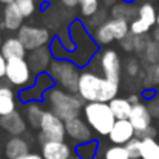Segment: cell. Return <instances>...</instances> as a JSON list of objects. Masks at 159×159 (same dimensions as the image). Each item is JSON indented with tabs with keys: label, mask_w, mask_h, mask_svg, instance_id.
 <instances>
[{
	"label": "cell",
	"mask_w": 159,
	"mask_h": 159,
	"mask_svg": "<svg viewBox=\"0 0 159 159\" xmlns=\"http://www.w3.org/2000/svg\"><path fill=\"white\" fill-rule=\"evenodd\" d=\"M77 94L85 102H102L110 104L119 94V85L107 80L98 71L91 68H84L80 71Z\"/></svg>",
	"instance_id": "6da1fadb"
},
{
	"label": "cell",
	"mask_w": 159,
	"mask_h": 159,
	"mask_svg": "<svg viewBox=\"0 0 159 159\" xmlns=\"http://www.w3.org/2000/svg\"><path fill=\"white\" fill-rule=\"evenodd\" d=\"M42 102H45L48 105V111L54 113L63 122L79 117L80 111L84 110V105H85V101L79 94L68 93L59 87L48 90L45 93Z\"/></svg>",
	"instance_id": "7a4b0ae2"
},
{
	"label": "cell",
	"mask_w": 159,
	"mask_h": 159,
	"mask_svg": "<svg viewBox=\"0 0 159 159\" xmlns=\"http://www.w3.org/2000/svg\"><path fill=\"white\" fill-rule=\"evenodd\" d=\"M68 31L74 43V51L71 53L70 60L76 63L79 68H87L90 62L94 59V56L99 53V47L93 40L90 31L85 28L82 20H73L68 26Z\"/></svg>",
	"instance_id": "3957f363"
},
{
	"label": "cell",
	"mask_w": 159,
	"mask_h": 159,
	"mask_svg": "<svg viewBox=\"0 0 159 159\" xmlns=\"http://www.w3.org/2000/svg\"><path fill=\"white\" fill-rule=\"evenodd\" d=\"M82 114L84 120L90 125V128L101 136H108L113 125L116 124V117L113 116V111L108 104L85 102Z\"/></svg>",
	"instance_id": "277c9868"
},
{
	"label": "cell",
	"mask_w": 159,
	"mask_h": 159,
	"mask_svg": "<svg viewBox=\"0 0 159 159\" xmlns=\"http://www.w3.org/2000/svg\"><path fill=\"white\" fill-rule=\"evenodd\" d=\"M79 66L73 63L71 60H53L48 70V74L54 80L56 87L77 94V85H79V77H80Z\"/></svg>",
	"instance_id": "5b68a950"
},
{
	"label": "cell",
	"mask_w": 159,
	"mask_h": 159,
	"mask_svg": "<svg viewBox=\"0 0 159 159\" xmlns=\"http://www.w3.org/2000/svg\"><path fill=\"white\" fill-rule=\"evenodd\" d=\"M94 62H98V65H88L87 68H91L94 71H98L102 77H105L107 80L113 82V84H117L120 82V77H122V68H124V62L120 59L119 53L116 50H105V51H101L94 56L93 59Z\"/></svg>",
	"instance_id": "8992f818"
},
{
	"label": "cell",
	"mask_w": 159,
	"mask_h": 159,
	"mask_svg": "<svg viewBox=\"0 0 159 159\" xmlns=\"http://www.w3.org/2000/svg\"><path fill=\"white\" fill-rule=\"evenodd\" d=\"M5 79L8 80L9 85L16 88H28L34 84L36 74L30 68L26 59H11L6 63V76Z\"/></svg>",
	"instance_id": "52a82bcc"
},
{
	"label": "cell",
	"mask_w": 159,
	"mask_h": 159,
	"mask_svg": "<svg viewBox=\"0 0 159 159\" xmlns=\"http://www.w3.org/2000/svg\"><path fill=\"white\" fill-rule=\"evenodd\" d=\"M16 37L22 42V45L25 47V50L28 53L39 50V48H43V47H48L51 39H53L47 28L34 26V25H23L17 31Z\"/></svg>",
	"instance_id": "ba28073f"
},
{
	"label": "cell",
	"mask_w": 159,
	"mask_h": 159,
	"mask_svg": "<svg viewBox=\"0 0 159 159\" xmlns=\"http://www.w3.org/2000/svg\"><path fill=\"white\" fill-rule=\"evenodd\" d=\"M65 122L57 117L51 111H45L40 127H39V141L40 144L45 142H62L65 141Z\"/></svg>",
	"instance_id": "9c48e42d"
},
{
	"label": "cell",
	"mask_w": 159,
	"mask_h": 159,
	"mask_svg": "<svg viewBox=\"0 0 159 159\" xmlns=\"http://www.w3.org/2000/svg\"><path fill=\"white\" fill-rule=\"evenodd\" d=\"M65 133L73 142H76V145H82V144L94 141V138H93L94 131L90 128V125L80 116L65 122Z\"/></svg>",
	"instance_id": "30bf717a"
},
{
	"label": "cell",
	"mask_w": 159,
	"mask_h": 159,
	"mask_svg": "<svg viewBox=\"0 0 159 159\" xmlns=\"http://www.w3.org/2000/svg\"><path fill=\"white\" fill-rule=\"evenodd\" d=\"M26 62H28L30 68L33 70V73L37 76V74L48 73L50 65L53 62V56L50 53V48L48 47H43V48L30 51V53L26 54Z\"/></svg>",
	"instance_id": "8fae6325"
},
{
	"label": "cell",
	"mask_w": 159,
	"mask_h": 159,
	"mask_svg": "<svg viewBox=\"0 0 159 159\" xmlns=\"http://www.w3.org/2000/svg\"><path fill=\"white\" fill-rule=\"evenodd\" d=\"M136 138V130L133 128L131 122L127 120H116L111 131L108 133V139L113 145H127L131 139Z\"/></svg>",
	"instance_id": "7c38bea8"
},
{
	"label": "cell",
	"mask_w": 159,
	"mask_h": 159,
	"mask_svg": "<svg viewBox=\"0 0 159 159\" xmlns=\"http://www.w3.org/2000/svg\"><path fill=\"white\" fill-rule=\"evenodd\" d=\"M128 120L131 122L133 128L136 130V134L145 131L147 128H150L153 117H152V114H150V110H148L147 104L141 102V104H138V105H133Z\"/></svg>",
	"instance_id": "4fadbf2b"
},
{
	"label": "cell",
	"mask_w": 159,
	"mask_h": 159,
	"mask_svg": "<svg viewBox=\"0 0 159 159\" xmlns=\"http://www.w3.org/2000/svg\"><path fill=\"white\" fill-rule=\"evenodd\" d=\"M23 14L20 12V9L17 8L16 3H11L8 6H3V12H2V23L0 26L8 30V31H14L17 33L22 26H23Z\"/></svg>",
	"instance_id": "5bb4252c"
},
{
	"label": "cell",
	"mask_w": 159,
	"mask_h": 159,
	"mask_svg": "<svg viewBox=\"0 0 159 159\" xmlns=\"http://www.w3.org/2000/svg\"><path fill=\"white\" fill-rule=\"evenodd\" d=\"M0 127L11 136H22L26 131V120L17 110L8 116L0 117Z\"/></svg>",
	"instance_id": "9a60e30c"
},
{
	"label": "cell",
	"mask_w": 159,
	"mask_h": 159,
	"mask_svg": "<svg viewBox=\"0 0 159 159\" xmlns=\"http://www.w3.org/2000/svg\"><path fill=\"white\" fill-rule=\"evenodd\" d=\"M71 153H73L71 147L65 141L42 144V158L43 159H70Z\"/></svg>",
	"instance_id": "2e32d148"
},
{
	"label": "cell",
	"mask_w": 159,
	"mask_h": 159,
	"mask_svg": "<svg viewBox=\"0 0 159 159\" xmlns=\"http://www.w3.org/2000/svg\"><path fill=\"white\" fill-rule=\"evenodd\" d=\"M30 153V144L22 136H11L5 144V155L8 159H20Z\"/></svg>",
	"instance_id": "e0dca14e"
},
{
	"label": "cell",
	"mask_w": 159,
	"mask_h": 159,
	"mask_svg": "<svg viewBox=\"0 0 159 159\" xmlns=\"http://www.w3.org/2000/svg\"><path fill=\"white\" fill-rule=\"evenodd\" d=\"M0 53H2V56L6 60H11V59H26V54H28L26 50H25V47L22 45V42L17 37L5 39L3 43H2Z\"/></svg>",
	"instance_id": "ac0fdd59"
},
{
	"label": "cell",
	"mask_w": 159,
	"mask_h": 159,
	"mask_svg": "<svg viewBox=\"0 0 159 159\" xmlns=\"http://www.w3.org/2000/svg\"><path fill=\"white\" fill-rule=\"evenodd\" d=\"M17 96L8 85H0V117L8 116L17 110Z\"/></svg>",
	"instance_id": "d6986e66"
},
{
	"label": "cell",
	"mask_w": 159,
	"mask_h": 159,
	"mask_svg": "<svg viewBox=\"0 0 159 159\" xmlns=\"http://www.w3.org/2000/svg\"><path fill=\"white\" fill-rule=\"evenodd\" d=\"M45 108L40 102H31V104H26L25 105V111H23V117L26 120V124L33 128H39L40 127V122H42V117L45 114Z\"/></svg>",
	"instance_id": "ffe728a7"
},
{
	"label": "cell",
	"mask_w": 159,
	"mask_h": 159,
	"mask_svg": "<svg viewBox=\"0 0 159 159\" xmlns=\"http://www.w3.org/2000/svg\"><path fill=\"white\" fill-rule=\"evenodd\" d=\"M110 16L111 19H119V20H125V22H133L138 16V8H134L133 5H127V3H116L114 6H111L110 9Z\"/></svg>",
	"instance_id": "44dd1931"
},
{
	"label": "cell",
	"mask_w": 159,
	"mask_h": 159,
	"mask_svg": "<svg viewBox=\"0 0 159 159\" xmlns=\"http://www.w3.org/2000/svg\"><path fill=\"white\" fill-rule=\"evenodd\" d=\"M108 105L111 108L116 120H127L130 117V113H131V108H133V105L128 102L127 98H119V96L114 98Z\"/></svg>",
	"instance_id": "7402d4cb"
},
{
	"label": "cell",
	"mask_w": 159,
	"mask_h": 159,
	"mask_svg": "<svg viewBox=\"0 0 159 159\" xmlns=\"http://www.w3.org/2000/svg\"><path fill=\"white\" fill-rule=\"evenodd\" d=\"M91 37H93V40L96 42L98 47L110 45L111 42H114V37H113V33H111V30H110L108 20H107L105 23H102L101 26H98L96 30H93Z\"/></svg>",
	"instance_id": "603a6c76"
},
{
	"label": "cell",
	"mask_w": 159,
	"mask_h": 159,
	"mask_svg": "<svg viewBox=\"0 0 159 159\" xmlns=\"http://www.w3.org/2000/svg\"><path fill=\"white\" fill-rule=\"evenodd\" d=\"M108 25H110V30L113 33V37L114 40L120 42L124 37H127L130 34V23L125 22V20H119V19H108Z\"/></svg>",
	"instance_id": "cb8c5ba5"
},
{
	"label": "cell",
	"mask_w": 159,
	"mask_h": 159,
	"mask_svg": "<svg viewBox=\"0 0 159 159\" xmlns=\"http://www.w3.org/2000/svg\"><path fill=\"white\" fill-rule=\"evenodd\" d=\"M141 158L159 159V142H156V139H142L141 141Z\"/></svg>",
	"instance_id": "d4e9b609"
},
{
	"label": "cell",
	"mask_w": 159,
	"mask_h": 159,
	"mask_svg": "<svg viewBox=\"0 0 159 159\" xmlns=\"http://www.w3.org/2000/svg\"><path fill=\"white\" fill-rule=\"evenodd\" d=\"M138 19L144 20L145 23H148L153 28L156 25V19H158V14H156L155 6L152 3H142L138 8Z\"/></svg>",
	"instance_id": "484cf974"
},
{
	"label": "cell",
	"mask_w": 159,
	"mask_h": 159,
	"mask_svg": "<svg viewBox=\"0 0 159 159\" xmlns=\"http://www.w3.org/2000/svg\"><path fill=\"white\" fill-rule=\"evenodd\" d=\"M48 48H50V53L53 56V60H70V57H71V53L62 45V42L59 40L57 36L51 39Z\"/></svg>",
	"instance_id": "4316f807"
},
{
	"label": "cell",
	"mask_w": 159,
	"mask_h": 159,
	"mask_svg": "<svg viewBox=\"0 0 159 159\" xmlns=\"http://www.w3.org/2000/svg\"><path fill=\"white\" fill-rule=\"evenodd\" d=\"M142 85L145 90L159 85V63L147 66V70L142 74Z\"/></svg>",
	"instance_id": "83f0119b"
},
{
	"label": "cell",
	"mask_w": 159,
	"mask_h": 159,
	"mask_svg": "<svg viewBox=\"0 0 159 159\" xmlns=\"http://www.w3.org/2000/svg\"><path fill=\"white\" fill-rule=\"evenodd\" d=\"M122 71H125V76L130 79H136L138 76L142 79V68H141V60L138 57H128L124 62V68Z\"/></svg>",
	"instance_id": "f1b7e54d"
},
{
	"label": "cell",
	"mask_w": 159,
	"mask_h": 159,
	"mask_svg": "<svg viewBox=\"0 0 159 159\" xmlns=\"http://www.w3.org/2000/svg\"><path fill=\"white\" fill-rule=\"evenodd\" d=\"M141 57H142V60H144L148 66L159 63V43L158 42H155V40L152 39Z\"/></svg>",
	"instance_id": "f546056e"
},
{
	"label": "cell",
	"mask_w": 159,
	"mask_h": 159,
	"mask_svg": "<svg viewBox=\"0 0 159 159\" xmlns=\"http://www.w3.org/2000/svg\"><path fill=\"white\" fill-rule=\"evenodd\" d=\"M80 14L84 19H91L101 9V0H79Z\"/></svg>",
	"instance_id": "4dcf8cb0"
},
{
	"label": "cell",
	"mask_w": 159,
	"mask_h": 159,
	"mask_svg": "<svg viewBox=\"0 0 159 159\" xmlns=\"http://www.w3.org/2000/svg\"><path fill=\"white\" fill-rule=\"evenodd\" d=\"M98 153V142L91 141L82 145H76V155L79 159H94Z\"/></svg>",
	"instance_id": "1f68e13d"
},
{
	"label": "cell",
	"mask_w": 159,
	"mask_h": 159,
	"mask_svg": "<svg viewBox=\"0 0 159 159\" xmlns=\"http://www.w3.org/2000/svg\"><path fill=\"white\" fill-rule=\"evenodd\" d=\"M107 16H108L107 9L105 8H101V9H99V11L91 17V19H88L84 25H85V28H87V30H96L98 26H101L102 23H105L107 20H108V19H107Z\"/></svg>",
	"instance_id": "d6a6232c"
},
{
	"label": "cell",
	"mask_w": 159,
	"mask_h": 159,
	"mask_svg": "<svg viewBox=\"0 0 159 159\" xmlns=\"http://www.w3.org/2000/svg\"><path fill=\"white\" fill-rule=\"evenodd\" d=\"M150 30H152V26L138 17L133 22H130V34H133V36H145L150 33Z\"/></svg>",
	"instance_id": "836d02e7"
},
{
	"label": "cell",
	"mask_w": 159,
	"mask_h": 159,
	"mask_svg": "<svg viewBox=\"0 0 159 159\" xmlns=\"http://www.w3.org/2000/svg\"><path fill=\"white\" fill-rule=\"evenodd\" d=\"M16 5L25 19L31 17L37 9V0H16Z\"/></svg>",
	"instance_id": "e575fe53"
},
{
	"label": "cell",
	"mask_w": 159,
	"mask_h": 159,
	"mask_svg": "<svg viewBox=\"0 0 159 159\" xmlns=\"http://www.w3.org/2000/svg\"><path fill=\"white\" fill-rule=\"evenodd\" d=\"M105 159H130L124 145H111L105 152Z\"/></svg>",
	"instance_id": "d590c367"
},
{
	"label": "cell",
	"mask_w": 159,
	"mask_h": 159,
	"mask_svg": "<svg viewBox=\"0 0 159 159\" xmlns=\"http://www.w3.org/2000/svg\"><path fill=\"white\" fill-rule=\"evenodd\" d=\"M152 39L145 34V36H134V43H133V53L138 54V56H142V53L145 51L148 42Z\"/></svg>",
	"instance_id": "8d00e7d4"
},
{
	"label": "cell",
	"mask_w": 159,
	"mask_h": 159,
	"mask_svg": "<svg viewBox=\"0 0 159 159\" xmlns=\"http://www.w3.org/2000/svg\"><path fill=\"white\" fill-rule=\"evenodd\" d=\"M125 150H127L130 159H139L141 158V139H138V138L131 139L125 145Z\"/></svg>",
	"instance_id": "74e56055"
},
{
	"label": "cell",
	"mask_w": 159,
	"mask_h": 159,
	"mask_svg": "<svg viewBox=\"0 0 159 159\" xmlns=\"http://www.w3.org/2000/svg\"><path fill=\"white\" fill-rule=\"evenodd\" d=\"M57 37H59V40L62 42V45H63L70 53H73V51H74V43H73V39H71V36H70L68 28H63V30L57 34Z\"/></svg>",
	"instance_id": "f35d334b"
},
{
	"label": "cell",
	"mask_w": 159,
	"mask_h": 159,
	"mask_svg": "<svg viewBox=\"0 0 159 159\" xmlns=\"http://www.w3.org/2000/svg\"><path fill=\"white\" fill-rule=\"evenodd\" d=\"M133 43H134V36H133V34H128L127 37H124V39L119 42V47H120L125 53H133Z\"/></svg>",
	"instance_id": "ab89813d"
},
{
	"label": "cell",
	"mask_w": 159,
	"mask_h": 159,
	"mask_svg": "<svg viewBox=\"0 0 159 159\" xmlns=\"http://www.w3.org/2000/svg\"><path fill=\"white\" fill-rule=\"evenodd\" d=\"M148 110H150V114L152 117H159V94H156L152 101H148Z\"/></svg>",
	"instance_id": "60d3db41"
},
{
	"label": "cell",
	"mask_w": 159,
	"mask_h": 159,
	"mask_svg": "<svg viewBox=\"0 0 159 159\" xmlns=\"http://www.w3.org/2000/svg\"><path fill=\"white\" fill-rule=\"evenodd\" d=\"M156 94H158V93H156V90H153V88H147V90H144V91L141 93L142 99H145L147 102H148V101H152Z\"/></svg>",
	"instance_id": "b9f144b4"
},
{
	"label": "cell",
	"mask_w": 159,
	"mask_h": 159,
	"mask_svg": "<svg viewBox=\"0 0 159 159\" xmlns=\"http://www.w3.org/2000/svg\"><path fill=\"white\" fill-rule=\"evenodd\" d=\"M127 99H128V102H130L131 105H138V104L142 102V96H141V93H131Z\"/></svg>",
	"instance_id": "7bdbcfd3"
},
{
	"label": "cell",
	"mask_w": 159,
	"mask_h": 159,
	"mask_svg": "<svg viewBox=\"0 0 159 159\" xmlns=\"http://www.w3.org/2000/svg\"><path fill=\"white\" fill-rule=\"evenodd\" d=\"M6 63H8V60L0 53V79H5V76H6Z\"/></svg>",
	"instance_id": "ee69618b"
},
{
	"label": "cell",
	"mask_w": 159,
	"mask_h": 159,
	"mask_svg": "<svg viewBox=\"0 0 159 159\" xmlns=\"http://www.w3.org/2000/svg\"><path fill=\"white\" fill-rule=\"evenodd\" d=\"M60 3H62L65 8H70V9L79 6V0H60Z\"/></svg>",
	"instance_id": "f6af8a7d"
},
{
	"label": "cell",
	"mask_w": 159,
	"mask_h": 159,
	"mask_svg": "<svg viewBox=\"0 0 159 159\" xmlns=\"http://www.w3.org/2000/svg\"><path fill=\"white\" fill-rule=\"evenodd\" d=\"M20 159H43L42 158V155H39V153H28V155H25V156H22Z\"/></svg>",
	"instance_id": "bcb514c9"
},
{
	"label": "cell",
	"mask_w": 159,
	"mask_h": 159,
	"mask_svg": "<svg viewBox=\"0 0 159 159\" xmlns=\"http://www.w3.org/2000/svg\"><path fill=\"white\" fill-rule=\"evenodd\" d=\"M152 39L159 43V26H156V28L153 30V33H152Z\"/></svg>",
	"instance_id": "7dc6e473"
},
{
	"label": "cell",
	"mask_w": 159,
	"mask_h": 159,
	"mask_svg": "<svg viewBox=\"0 0 159 159\" xmlns=\"http://www.w3.org/2000/svg\"><path fill=\"white\" fill-rule=\"evenodd\" d=\"M101 2H102L105 6H114V5H116V3H119L120 0H101Z\"/></svg>",
	"instance_id": "c3c4849f"
},
{
	"label": "cell",
	"mask_w": 159,
	"mask_h": 159,
	"mask_svg": "<svg viewBox=\"0 0 159 159\" xmlns=\"http://www.w3.org/2000/svg\"><path fill=\"white\" fill-rule=\"evenodd\" d=\"M0 3L5 5V6H8V5H11V3H16V0H0Z\"/></svg>",
	"instance_id": "681fc988"
},
{
	"label": "cell",
	"mask_w": 159,
	"mask_h": 159,
	"mask_svg": "<svg viewBox=\"0 0 159 159\" xmlns=\"http://www.w3.org/2000/svg\"><path fill=\"white\" fill-rule=\"evenodd\" d=\"M122 3H127V5H133L134 3V0H120Z\"/></svg>",
	"instance_id": "f907efd6"
},
{
	"label": "cell",
	"mask_w": 159,
	"mask_h": 159,
	"mask_svg": "<svg viewBox=\"0 0 159 159\" xmlns=\"http://www.w3.org/2000/svg\"><path fill=\"white\" fill-rule=\"evenodd\" d=\"M156 25L159 26V14H158V19H156Z\"/></svg>",
	"instance_id": "816d5d0a"
},
{
	"label": "cell",
	"mask_w": 159,
	"mask_h": 159,
	"mask_svg": "<svg viewBox=\"0 0 159 159\" xmlns=\"http://www.w3.org/2000/svg\"><path fill=\"white\" fill-rule=\"evenodd\" d=\"M2 43H3V40H2V37H0V48H2Z\"/></svg>",
	"instance_id": "f5cc1de1"
},
{
	"label": "cell",
	"mask_w": 159,
	"mask_h": 159,
	"mask_svg": "<svg viewBox=\"0 0 159 159\" xmlns=\"http://www.w3.org/2000/svg\"><path fill=\"white\" fill-rule=\"evenodd\" d=\"M158 94H159V91H158Z\"/></svg>",
	"instance_id": "db71d44e"
}]
</instances>
